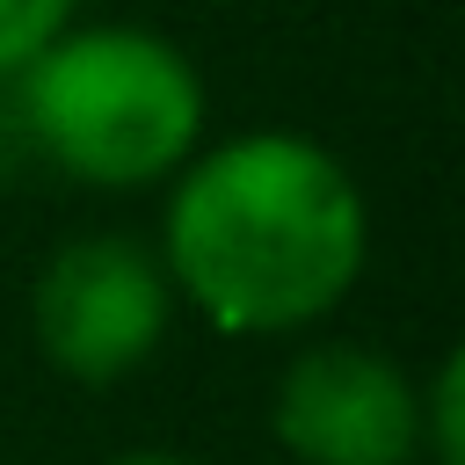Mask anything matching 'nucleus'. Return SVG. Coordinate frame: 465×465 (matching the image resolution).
<instances>
[{
    "label": "nucleus",
    "mask_w": 465,
    "mask_h": 465,
    "mask_svg": "<svg viewBox=\"0 0 465 465\" xmlns=\"http://www.w3.org/2000/svg\"><path fill=\"white\" fill-rule=\"evenodd\" d=\"M174 327V283L131 232H80L44 254L29 283L36 356L73 385H116L160 356Z\"/></svg>",
    "instance_id": "7ed1b4c3"
},
{
    "label": "nucleus",
    "mask_w": 465,
    "mask_h": 465,
    "mask_svg": "<svg viewBox=\"0 0 465 465\" xmlns=\"http://www.w3.org/2000/svg\"><path fill=\"white\" fill-rule=\"evenodd\" d=\"M29 145L87 189H153L203 145V73L145 22H73L15 73Z\"/></svg>",
    "instance_id": "f03ea898"
},
{
    "label": "nucleus",
    "mask_w": 465,
    "mask_h": 465,
    "mask_svg": "<svg viewBox=\"0 0 465 465\" xmlns=\"http://www.w3.org/2000/svg\"><path fill=\"white\" fill-rule=\"evenodd\" d=\"M102 465H196V458H182V450H116Z\"/></svg>",
    "instance_id": "0eeeda50"
},
{
    "label": "nucleus",
    "mask_w": 465,
    "mask_h": 465,
    "mask_svg": "<svg viewBox=\"0 0 465 465\" xmlns=\"http://www.w3.org/2000/svg\"><path fill=\"white\" fill-rule=\"evenodd\" d=\"M421 458L436 465H465V356L450 349L436 363V378L421 385Z\"/></svg>",
    "instance_id": "39448f33"
},
{
    "label": "nucleus",
    "mask_w": 465,
    "mask_h": 465,
    "mask_svg": "<svg viewBox=\"0 0 465 465\" xmlns=\"http://www.w3.org/2000/svg\"><path fill=\"white\" fill-rule=\"evenodd\" d=\"M80 0H0V80H15L51 36H65Z\"/></svg>",
    "instance_id": "423d86ee"
},
{
    "label": "nucleus",
    "mask_w": 465,
    "mask_h": 465,
    "mask_svg": "<svg viewBox=\"0 0 465 465\" xmlns=\"http://www.w3.org/2000/svg\"><path fill=\"white\" fill-rule=\"evenodd\" d=\"M269 436L298 465H414L421 385L371 341H312L269 392Z\"/></svg>",
    "instance_id": "20e7f679"
},
{
    "label": "nucleus",
    "mask_w": 465,
    "mask_h": 465,
    "mask_svg": "<svg viewBox=\"0 0 465 465\" xmlns=\"http://www.w3.org/2000/svg\"><path fill=\"white\" fill-rule=\"evenodd\" d=\"M160 269L211 334L276 341L320 327L371 262V203L349 160L305 131L262 124L196 145L167 174Z\"/></svg>",
    "instance_id": "f257e3e1"
}]
</instances>
